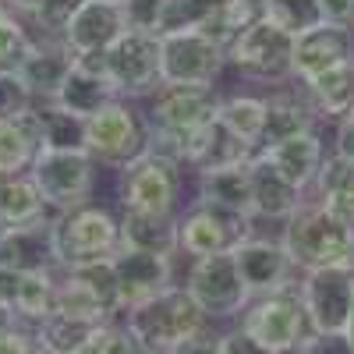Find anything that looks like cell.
I'll list each match as a JSON object with an SVG mask.
<instances>
[{"instance_id": "1", "label": "cell", "mask_w": 354, "mask_h": 354, "mask_svg": "<svg viewBox=\"0 0 354 354\" xmlns=\"http://www.w3.org/2000/svg\"><path fill=\"white\" fill-rule=\"evenodd\" d=\"M280 245L287 248L294 270L312 273L326 266L354 262V223L340 220L319 202H305L298 213L283 220Z\"/></svg>"}, {"instance_id": "2", "label": "cell", "mask_w": 354, "mask_h": 354, "mask_svg": "<svg viewBox=\"0 0 354 354\" xmlns=\"http://www.w3.org/2000/svg\"><path fill=\"white\" fill-rule=\"evenodd\" d=\"M220 103L223 100L213 93V85H160L153 93V110H149L153 131L145 138V149L181 163L185 138L216 121Z\"/></svg>"}, {"instance_id": "3", "label": "cell", "mask_w": 354, "mask_h": 354, "mask_svg": "<svg viewBox=\"0 0 354 354\" xmlns=\"http://www.w3.org/2000/svg\"><path fill=\"white\" fill-rule=\"evenodd\" d=\"M121 248V220H113L100 205H78L71 213H57L50 223V252L61 270L110 259Z\"/></svg>"}, {"instance_id": "4", "label": "cell", "mask_w": 354, "mask_h": 354, "mask_svg": "<svg viewBox=\"0 0 354 354\" xmlns=\"http://www.w3.org/2000/svg\"><path fill=\"white\" fill-rule=\"evenodd\" d=\"M128 326L153 354H167L174 344L205 330V312L195 305L188 287H167L156 298L128 308Z\"/></svg>"}, {"instance_id": "5", "label": "cell", "mask_w": 354, "mask_h": 354, "mask_svg": "<svg viewBox=\"0 0 354 354\" xmlns=\"http://www.w3.org/2000/svg\"><path fill=\"white\" fill-rule=\"evenodd\" d=\"M241 330L248 337H255L262 347L277 351V354L294 347V344L319 340L312 333V322H308V312L301 305V294L294 287H283V290L262 294V298L248 301V308L241 312Z\"/></svg>"}, {"instance_id": "6", "label": "cell", "mask_w": 354, "mask_h": 354, "mask_svg": "<svg viewBox=\"0 0 354 354\" xmlns=\"http://www.w3.org/2000/svg\"><path fill=\"white\" fill-rule=\"evenodd\" d=\"M93 156L85 149H39L36 163L28 167V177L36 181L43 202L53 213H71L88 202L93 192Z\"/></svg>"}, {"instance_id": "7", "label": "cell", "mask_w": 354, "mask_h": 354, "mask_svg": "<svg viewBox=\"0 0 354 354\" xmlns=\"http://www.w3.org/2000/svg\"><path fill=\"white\" fill-rule=\"evenodd\" d=\"M298 294H301V305L308 312L312 333L319 340L344 337L351 312H354V262L305 273Z\"/></svg>"}, {"instance_id": "8", "label": "cell", "mask_w": 354, "mask_h": 354, "mask_svg": "<svg viewBox=\"0 0 354 354\" xmlns=\"http://www.w3.org/2000/svg\"><path fill=\"white\" fill-rule=\"evenodd\" d=\"M177 188H181V163H174L153 149H142L121 167V202L135 213L174 216Z\"/></svg>"}, {"instance_id": "9", "label": "cell", "mask_w": 354, "mask_h": 354, "mask_svg": "<svg viewBox=\"0 0 354 354\" xmlns=\"http://www.w3.org/2000/svg\"><path fill=\"white\" fill-rule=\"evenodd\" d=\"M227 50L198 28H174L160 36V85H213Z\"/></svg>"}, {"instance_id": "10", "label": "cell", "mask_w": 354, "mask_h": 354, "mask_svg": "<svg viewBox=\"0 0 354 354\" xmlns=\"http://www.w3.org/2000/svg\"><path fill=\"white\" fill-rule=\"evenodd\" d=\"M185 287L195 298V305L205 312V319H234V315H241L252 301L238 262H234V252L195 259Z\"/></svg>"}, {"instance_id": "11", "label": "cell", "mask_w": 354, "mask_h": 354, "mask_svg": "<svg viewBox=\"0 0 354 354\" xmlns=\"http://www.w3.org/2000/svg\"><path fill=\"white\" fill-rule=\"evenodd\" d=\"M227 61L234 68H241L252 78L262 82H283L294 78V36L270 18H255L248 28H241V36L227 46Z\"/></svg>"}, {"instance_id": "12", "label": "cell", "mask_w": 354, "mask_h": 354, "mask_svg": "<svg viewBox=\"0 0 354 354\" xmlns=\"http://www.w3.org/2000/svg\"><path fill=\"white\" fill-rule=\"evenodd\" d=\"M245 238H252V216L202 198L177 220V252H188L192 259L234 252Z\"/></svg>"}, {"instance_id": "13", "label": "cell", "mask_w": 354, "mask_h": 354, "mask_svg": "<svg viewBox=\"0 0 354 354\" xmlns=\"http://www.w3.org/2000/svg\"><path fill=\"white\" fill-rule=\"evenodd\" d=\"M103 53L117 96H149L160 88V36L124 28Z\"/></svg>"}, {"instance_id": "14", "label": "cell", "mask_w": 354, "mask_h": 354, "mask_svg": "<svg viewBox=\"0 0 354 354\" xmlns=\"http://www.w3.org/2000/svg\"><path fill=\"white\" fill-rule=\"evenodd\" d=\"M145 138L149 135H145L138 113L121 100H113L85 121V153L110 167H124L128 160H135L145 149Z\"/></svg>"}, {"instance_id": "15", "label": "cell", "mask_w": 354, "mask_h": 354, "mask_svg": "<svg viewBox=\"0 0 354 354\" xmlns=\"http://www.w3.org/2000/svg\"><path fill=\"white\" fill-rule=\"evenodd\" d=\"M113 273H117V287H121V305L124 312L156 298L160 290L174 287V255L163 252H142V248H128L121 245L113 255Z\"/></svg>"}, {"instance_id": "16", "label": "cell", "mask_w": 354, "mask_h": 354, "mask_svg": "<svg viewBox=\"0 0 354 354\" xmlns=\"http://www.w3.org/2000/svg\"><path fill=\"white\" fill-rule=\"evenodd\" d=\"M354 61V28H344V25H330L322 21L308 32L294 36V78L305 82V78H315L322 71H330L337 64H347Z\"/></svg>"}, {"instance_id": "17", "label": "cell", "mask_w": 354, "mask_h": 354, "mask_svg": "<svg viewBox=\"0 0 354 354\" xmlns=\"http://www.w3.org/2000/svg\"><path fill=\"white\" fill-rule=\"evenodd\" d=\"M234 262L241 270V280L248 287L252 298H262V294H273L290 287V273H294V262L287 255V248L280 241L270 238H245L238 248H234Z\"/></svg>"}, {"instance_id": "18", "label": "cell", "mask_w": 354, "mask_h": 354, "mask_svg": "<svg viewBox=\"0 0 354 354\" xmlns=\"http://www.w3.org/2000/svg\"><path fill=\"white\" fill-rule=\"evenodd\" d=\"M75 68V53L68 50V43H50V39H39V43H28L21 61L15 64V71L21 75L25 88L32 96H43L46 103L61 93V85L68 82Z\"/></svg>"}, {"instance_id": "19", "label": "cell", "mask_w": 354, "mask_h": 354, "mask_svg": "<svg viewBox=\"0 0 354 354\" xmlns=\"http://www.w3.org/2000/svg\"><path fill=\"white\" fill-rule=\"evenodd\" d=\"M255 153L259 149H252L248 142H241L227 124H220V117H216V121H209L205 128H198L185 138L181 167H192V170L205 174V170H220V167H234V163H248Z\"/></svg>"}, {"instance_id": "20", "label": "cell", "mask_w": 354, "mask_h": 354, "mask_svg": "<svg viewBox=\"0 0 354 354\" xmlns=\"http://www.w3.org/2000/svg\"><path fill=\"white\" fill-rule=\"evenodd\" d=\"M305 205V188L290 185L287 177L266 160L262 153L252 156V220H287Z\"/></svg>"}, {"instance_id": "21", "label": "cell", "mask_w": 354, "mask_h": 354, "mask_svg": "<svg viewBox=\"0 0 354 354\" xmlns=\"http://www.w3.org/2000/svg\"><path fill=\"white\" fill-rule=\"evenodd\" d=\"M121 32H124L121 8L106 4V0H85V4L78 8V15L68 21L61 39L68 43L71 53H100Z\"/></svg>"}, {"instance_id": "22", "label": "cell", "mask_w": 354, "mask_h": 354, "mask_svg": "<svg viewBox=\"0 0 354 354\" xmlns=\"http://www.w3.org/2000/svg\"><path fill=\"white\" fill-rule=\"evenodd\" d=\"M43 149V113L36 106L21 110L11 121H0V177L28 174Z\"/></svg>"}, {"instance_id": "23", "label": "cell", "mask_w": 354, "mask_h": 354, "mask_svg": "<svg viewBox=\"0 0 354 354\" xmlns=\"http://www.w3.org/2000/svg\"><path fill=\"white\" fill-rule=\"evenodd\" d=\"M259 153L270 160L290 185H298V188L315 185L319 167H322V160H326V149H322V142H319L315 131H305V135H290V138L270 142V145H262Z\"/></svg>"}, {"instance_id": "24", "label": "cell", "mask_w": 354, "mask_h": 354, "mask_svg": "<svg viewBox=\"0 0 354 354\" xmlns=\"http://www.w3.org/2000/svg\"><path fill=\"white\" fill-rule=\"evenodd\" d=\"M301 93L312 103L315 117H326V121H344L354 113V61L337 64L330 71H322L315 78L301 82Z\"/></svg>"}, {"instance_id": "25", "label": "cell", "mask_w": 354, "mask_h": 354, "mask_svg": "<svg viewBox=\"0 0 354 354\" xmlns=\"http://www.w3.org/2000/svg\"><path fill=\"white\" fill-rule=\"evenodd\" d=\"M113 100H121V96H117V88H113V82L106 75L75 64L71 75H68V82L61 85V93H57L50 103H57L61 110H68V113L82 117V121H88V117L100 113L103 106H110Z\"/></svg>"}, {"instance_id": "26", "label": "cell", "mask_w": 354, "mask_h": 354, "mask_svg": "<svg viewBox=\"0 0 354 354\" xmlns=\"http://www.w3.org/2000/svg\"><path fill=\"white\" fill-rule=\"evenodd\" d=\"M198 198L252 216V160L198 174Z\"/></svg>"}, {"instance_id": "27", "label": "cell", "mask_w": 354, "mask_h": 354, "mask_svg": "<svg viewBox=\"0 0 354 354\" xmlns=\"http://www.w3.org/2000/svg\"><path fill=\"white\" fill-rule=\"evenodd\" d=\"M46 209L36 181L28 174L0 177V227H32L46 223Z\"/></svg>"}, {"instance_id": "28", "label": "cell", "mask_w": 354, "mask_h": 354, "mask_svg": "<svg viewBox=\"0 0 354 354\" xmlns=\"http://www.w3.org/2000/svg\"><path fill=\"white\" fill-rule=\"evenodd\" d=\"M312 128H315V110L305 100V93L266 96V138H262V145L290 138V135H305Z\"/></svg>"}, {"instance_id": "29", "label": "cell", "mask_w": 354, "mask_h": 354, "mask_svg": "<svg viewBox=\"0 0 354 354\" xmlns=\"http://www.w3.org/2000/svg\"><path fill=\"white\" fill-rule=\"evenodd\" d=\"M315 202L326 205L340 220L354 223V163L344 156H326L315 177Z\"/></svg>"}, {"instance_id": "30", "label": "cell", "mask_w": 354, "mask_h": 354, "mask_svg": "<svg viewBox=\"0 0 354 354\" xmlns=\"http://www.w3.org/2000/svg\"><path fill=\"white\" fill-rule=\"evenodd\" d=\"M121 245L142 248V252H177V216H156V213H135L124 209L121 220Z\"/></svg>"}, {"instance_id": "31", "label": "cell", "mask_w": 354, "mask_h": 354, "mask_svg": "<svg viewBox=\"0 0 354 354\" xmlns=\"http://www.w3.org/2000/svg\"><path fill=\"white\" fill-rule=\"evenodd\" d=\"M11 308H15V315L32 319V322H43L46 315L57 312V280L50 277L46 266L43 270H21Z\"/></svg>"}, {"instance_id": "32", "label": "cell", "mask_w": 354, "mask_h": 354, "mask_svg": "<svg viewBox=\"0 0 354 354\" xmlns=\"http://www.w3.org/2000/svg\"><path fill=\"white\" fill-rule=\"evenodd\" d=\"M100 322H88V319H75L64 312H53L43 322H36V340L43 347H50L53 354H82V347L88 344V337L96 333Z\"/></svg>"}, {"instance_id": "33", "label": "cell", "mask_w": 354, "mask_h": 354, "mask_svg": "<svg viewBox=\"0 0 354 354\" xmlns=\"http://www.w3.org/2000/svg\"><path fill=\"white\" fill-rule=\"evenodd\" d=\"M220 124H227L252 149H262L266 138V96H230L220 103Z\"/></svg>"}, {"instance_id": "34", "label": "cell", "mask_w": 354, "mask_h": 354, "mask_svg": "<svg viewBox=\"0 0 354 354\" xmlns=\"http://www.w3.org/2000/svg\"><path fill=\"white\" fill-rule=\"evenodd\" d=\"M262 15L259 0H223V4L198 25V32H205L213 43H220L223 50L241 36V28H248L255 18Z\"/></svg>"}, {"instance_id": "35", "label": "cell", "mask_w": 354, "mask_h": 354, "mask_svg": "<svg viewBox=\"0 0 354 354\" xmlns=\"http://www.w3.org/2000/svg\"><path fill=\"white\" fill-rule=\"evenodd\" d=\"M259 8H262V18L277 21L290 36H301L308 28L322 25L319 0H259Z\"/></svg>"}, {"instance_id": "36", "label": "cell", "mask_w": 354, "mask_h": 354, "mask_svg": "<svg viewBox=\"0 0 354 354\" xmlns=\"http://www.w3.org/2000/svg\"><path fill=\"white\" fill-rule=\"evenodd\" d=\"M43 113V149H85V121L57 103L39 106Z\"/></svg>"}, {"instance_id": "37", "label": "cell", "mask_w": 354, "mask_h": 354, "mask_svg": "<svg viewBox=\"0 0 354 354\" xmlns=\"http://www.w3.org/2000/svg\"><path fill=\"white\" fill-rule=\"evenodd\" d=\"M71 273L78 283H85L93 290V298L103 305V312L113 319L117 312H124L121 305V287H117V273H113V262L110 259H100V262H88V266H78V270H64Z\"/></svg>"}, {"instance_id": "38", "label": "cell", "mask_w": 354, "mask_h": 354, "mask_svg": "<svg viewBox=\"0 0 354 354\" xmlns=\"http://www.w3.org/2000/svg\"><path fill=\"white\" fill-rule=\"evenodd\" d=\"M57 312L75 315V319H88V322H110L103 305L93 298V290L85 283H78L71 273L64 277V283H57Z\"/></svg>"}, {"instance_id": "39", "label": "cell", "mask_w": 354, "mask_h": 354, "mask_svg": "<svg viewBox=\"0 0 354 354\" xmlns=\"http://www.w3.org/2000/svg\"><path fill=\"white\" fill-rule=\"evenodd\" d=\"M82 354H153V351L131 333V326H113V322H100L96 333L88 337V344L82 347Z\"/></svg>"}, {"instance_id": "40", "label": "cell", "mask_w": 354, "mask_h": 354, "mask_svg": "<svg viewBox=\"0 0 354 354\" xmlns=\"http://www.w3.org/2000/svg\"><path fill=\"white\" fill-rule=\"evenodd\" d=\"M121 15H124V28H131V32L160 36L167 18V0H124Z\"/></svg>"}, {"instance_id": "41", "label": "cell", "mask_w": 354, "mask_h": 354, "mask_svg": "<svg viewBox=\"0 0 354 354\" xmlns=\"http://www.w3.org/2000/svg\"><path fill=\"white\" fill-rule=\"evenodd\" d=\"M28 43L32 39H28L21 18L0 4V68H15L21 61V53H25Z\"/></svg>"}, {"instance_id": "42", "label": "cell", "mask_w": 354, "mask_h": 354, "mask_svg": "<svg viewBox=\"0 0 354 354\" xmlns=\"http://www.w3.org/2000/svg\"><path fill=\"white\" fill-rule=\"evenodd\" d=\"M32 106V93L25 88L15 68H0V121H11L21 110Z\"/></svg>"}, {"instance_id": "43", "label": "cell", "mask_w": 354, "mask_h": 354, "mask_svg": "<svg viewBox=\"0 0 354 354\" xmlns=\"http://www.w3.org/2000/svg\"><path fill=\"white\" fill-rule=\"evenodd\" d=\"M82 4H85V0H39V11H36L32 21L43 28L46 36H57V39H61L64 28H68V21L78 15Z\"/></svg>"}, {"instance_id": "44", "label": "cell", "mask_w": 354, "mask_h": 354, "mask_svg": "<svg viewBox=\"0 0 354 354\" xmlns=\"http://www.w3.org/2000/svg\"><path fill=\"white\" fill-rule=\"evenodd\" d=\"M220 354H277V351L262 347L255 337H248V333L238 326V330H230V333L220 337Z\"/></svg>"}, {"instance_id": "45", "label": "cell", "mask_w": 354, "mask_h": 354, "mask_svg": "<svg viewBox=\"0 0 354 354\" xmlns=\"http://www.w3.org/2000/svg\"><path fill=\"white\" fill-rule=\"evenodd\" d=\"M167 354H220V337H213V333L198 330V333L185 337L181 344H174Z\"/></svg>"}, {"instance_id": "46", "label": "cell", "mask_w": 354, "mask_h": 354, "mask_svg": "<svg viewBox=\"0 0 354 354\" xmlns=\"http://www.w3.org/2000/svg\"><path fill=\"white\" fill-rule=\"evenodd\" d=\"M319 8H322V21L354 28V0H319Z\"/></svg>"}, {"instance_id": "47", "label": "cell", "mask_w": 354, "mask_h": 354, "mask_svg": "<svg viewBox=\"0 0 354 354\" xmlns=\"http://www.w3.org/2000/svg\"><path fill=\"white\" fill-rule=\"evenodd\" d=\"M28 344H32V333H25L18 322L0 330V354H21Z\"/></svg>"}, {"instance_id": "48", "label": "cell", "mask_w": 354, "mask_h": 354, "mask_svg": "<svg viewBox=\"0 0 354 354\" xmlns=\"http://www.w3.org/2000/svg\"><path fill=\"white\" fill-rule=\"evenodd\" d=\"M333 153L354 163V117H344V121H337V142H333Z\"/></svg>"}, {"instance_id": "49", "label": "cell", "mask_w": 354, "mask_h": 354, "mask_svg": "<svg viewBox=\"0 0 354 354\" xmlns=\"http://www.w3.org/2000/svg\"><path fill=\"white\" fill-rule=\"evenodd\" d=\"M4 8H8V11H15V15H28V18H36L39 0H4Z\"/></svg>"}, {"instance_id": "50", "label": "cell", "mask_w": 354, "mask_h": 354, "mask_svg": "<svg viewBox=\"0 0 354 354\" xmlns=\"http://www.w3.org/2000/svg\"><path fill=\"white\" fill-rule=\"evenodd\" d=\"M15 322H18V315H15V308L4 301V298H0V330H4V326H15Z\"/></svg>"}, {"instance_id": "51", "label": "cell", "mask_w": 354, "mask_h": 354, "mask_svg": "<svg viewBox=\"0 0 354 354\" xmlns=\"http://www.w3.org/2000/svg\"><path fill=\"white\" fill-rule=\"evenodd\" d=\"M280 354H319V347H315V340H312V344H294V347H287V351H280Z\"/></svg>"}, {"instance_id": "52", "label": "cell", "mask_w": 354, "mask_h": 354, "mask_svg": "<svg viewBox=\"0 0 354 354\" xmlns=\"http://www.w3.org/2000/svg\"><path fill=\"white\" fill-rule=\"evenodd\" d=\"M344 347H347V354H354V312H351V322L344 330Z\"/></svg>"}, {"instance_id": "53", "label": "cell", "mask_w": 354, "mask_h": 354, "mask_svg": "<svg viewBox=\"0 0 354 354\" xmlns=\"http://www.w3.org/2000/svg\"><path fill=\"white\" fill-rule=\"evenodd\" d=\"M21 354H53V351H50V347H43V344H39V340L32 337V344H28V347H25Z\"/></svg>"}, {"instance_id": "54", "label": "cell", "mask_w": 354, "mask_h": 354, "mask_svg": "<svg viewBox=\"0 0 354 354\" xmlns=\"http://www.w3.org/2000/svg\"><path fill=\"white\" fill-rule=\"evenodd\" d=\"M106 4H117V8H121V4H124V0H106Z\"/></svg>"}]
</instances>
